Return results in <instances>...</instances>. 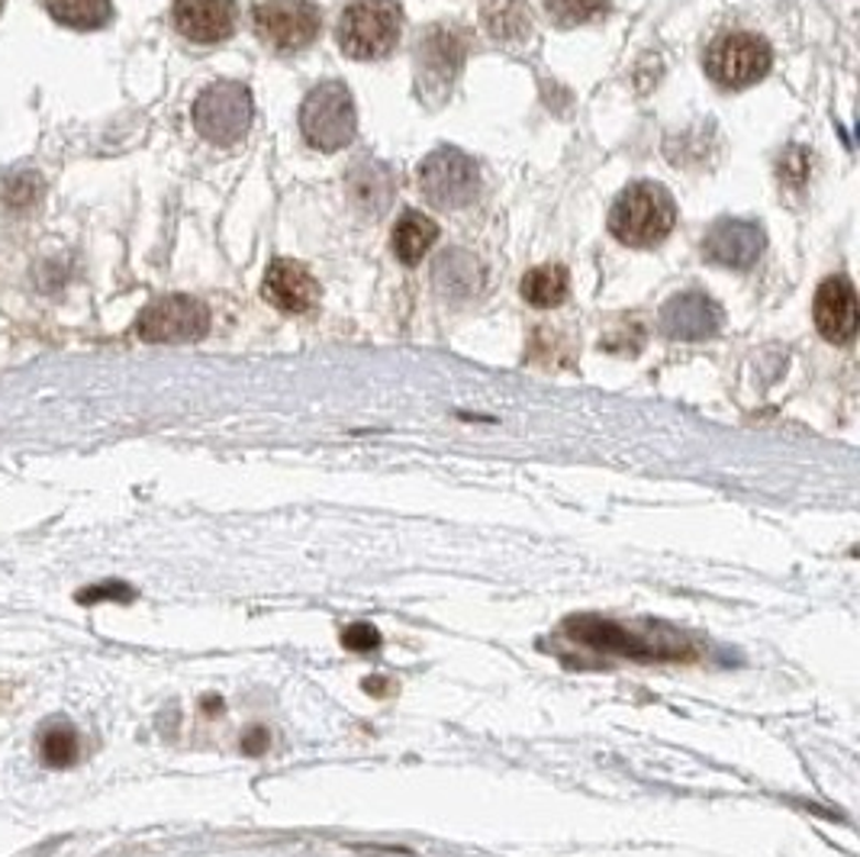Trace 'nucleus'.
Wrapping results in <instances>:
<instances>
[{
    "instance_id": "f257e3e1",
    "label": "nucleus",
    "mask_w": 860,
    "mask_h": 857,
    "mask_svg": "<svg viewBox=\"0 0 860 857\" xmlns=\"http://www.w3.org/2000/svg\"><path fill=\"white\" fill-rule=\"evenodd\" d=\"M677 223V204L667 187L654 181L629 184L619 200L612 204L609 229L629 249H651L661 246Z\"/></svg>"
},
{
    "instance_id": "f03ea898",
    "label": "nucleus",
    "mask_w": 860,
    "mask_h": 857,
    "mask_svg": "<svg viewBox=\"0 0 860 857\" xmlns=\"http://www.w3.org/2000/svg\"><path fill=\"white\" fill-rule=\"evenodd\" d=\"M403 10L396 0H351L339 17L336 40L348 58L374 62L400 43Z\"/></svg>"
},
{
    "instance_id": "7ed1b4c3",
    "label": "nucleus",
    "mask_w": 860,
    "mask_h": 857,
    "mask_svg": "<svg viewBox=\"0 0 860 857\" xmlns=\"http://www.w3.org/2000/svg\"><path fill=\"white\" fill-rule=\"evenodd\" d=\"M303 139L319 152H339L358 132V113L342 82H323L301 107Z\"/></svg>"
},
{
    "instance_id": "20e7f679",
    "label": "nucleus",
    "mask_w": 860,
    "mask_h": 857,
    "mask_svg": "<svg viewBox=\"0 0 860 857\" xmlns=\"http://www.w3.org/2000/svg\"><path fill=\"white\" fill-rule=\"evenodd\" d=\"M774 65L771 43L758 33H722L706 48V75L726 90L758 85Z\"/></svg>"
},
{
    "instance_id": "39448f33",
    "label": "nucleus",
    "mask_w": 860,
    "mask_h": 857,
    "mask_svg": "<svg viewBox=\"0 0 860 857\" xmlns=\"http://www.w3.org/2000/svg\"><path fill=\"white\" fill-rule=\"evenodd\" d=\"M252 94L239 82H216L194 100V127L214 145H236L252 127Z\"/></svg>"
},
{
    "instance_id": "423d86ee",
    "label": "nucleus",
    "mask_w": 860,
    "mask_h": 857,
    "mask_svg": "<svg viewBox=\"0 0 860 857\" xmlns=\"http://www.w3.org/2000/svg\"><path fill=\"white\" fill-rule=\"evenodd\" d=\"M468 58V36L465 30L451 26V23H435L420 40L413 52V65H416V82L420 94L426 97H445L455 78L461 75Z\"/></svg>"
},
{
    "instance_id": "0eeeda50",
    "label": "nucleus",
    "mask_w": 860,
    "mask_h": 857,
    "mask_svg": "<svg viewBox=\"0 0 860 857\" xmlns=\"http://www.w3.org/2000/svg\"><path fill=\"white\" fill-rule=\"evenodd\" d=\"M420 194L438 210H461L480 194V172L458 149H435L420 165Z\"/></svg>"
},
{
    "instance_id": "6e6552de",
    "label": "nucleus",
    "mask_w": 860,
    "mask_h": 857,
    "mask_svg": "<svg viewBox=\"0 0 860 857\" xmlns=\"http://www.w3.org/2000/svg\"><path fill=\"white\" fill-rule=\"evenodd\" d=\"M252 23L255 36L274 52H297L319 36L323 13L313 0H259Z\"/></svg>"
},
{
    "instance_id": "1a4fd4ad",
    "label": "nucleus",
    "mask_w": 860,
    "mask_h": 857,
    "mask_svg": "<svg viewBox=\"0 0 860 857\" xmlns=\"http://www.w3.org/2000/svg\"><path fill=\"white\" fill-rule=\"evenodd\" d=\"M210 329L207 306L184 294H168L152 301L135 319V333L145 343H197Z\"/></svg>"
},
{
    "instance_id": "9d476101",
    "label": "nucleus",
    "mask_w": 860,
    "mask_h": 857,
    "mask_svg": "<svg viewBox=\"0 0 860 857\" xmlns=\"http://www.w3.org/2000/svg\"><path fill=\"white\" fill-rule=\"evenodd\" d=\"M567 636L574 642L587 644L594 651H609V654H622V658H635V661H664V658H687V648L677 644H651L642 636H632L625 626L602 619V616H570L564 622Z\"/></svg>"
},
{
    "instance_id": "9b49d317",
    "label": "nucleus",
    "mask_w": 860,
    "mask_h": 857,
    "mask_svg": "<svg viewBox=\"0 0 860 857\" xmlns=\"http://www.w3.org/2000/svg\"><path fill=\"white\" fill-rule=\"evenodd\" d=\"M236 0H174V26L190 43H222L236 33Z\"/></svg>"
},
{
    "instance_id": "f8f14e48",
    "label": "nucleus",
    "mask_w": 860,
    "mask_h": 857,
    "mask_svg": "<svg viewBox=\"0 0 860 857\" xmlns=\"http://www.w3.org/2000/svg\"><path fill=\"white\" fill-rule=\"evenodd\" d=\"M761 252H764V232L758 223L748 219H719L703 239V256L712 264L734 268V271L758 264Z\"/></svg>"
},
{
    "instance_id": "ddd939ff",
    "label": "nucleus",
    "mask_w": 860,
    "mask_h": 857,
    "mask_svg": "<svg viewBox=\"0 0 860 857\" xmlns=\"http://www.w3.org/2000/svg\"><path fill=\"white\" fill-rule=\"evenodd\" d=\"M816 326L818 333L835 345H848L858 333V294L848 278H828L821 281L816 294Z\"/></svg>"
},
{
    "instance_id": "4468645a",
    "label": "nucleus",
    "mask_w": 860,
    "mask_h": 857,
    "mask_svg": "<svg viewBox=\"0 0 860 857\" xmlns=\"http://www.w3.org/2000/svg\"><path fill=\"white\" fill-rule=\"evenodd\" d=\"M261 294L281 313H306L319 301V288H316L313 274L303 268L301 261H291V258H274L268 264Z\"/></svg>"
},
{
    "instance_id": "2eb2a0df",
    "label": "nucleus",
    "mask_w": 860,
    "mask_h": 857,
    "mask_svg": "<svg viewBox=\"0 0 860 857\" xmlns=\"http://www.w3.org/2000/svg\"><path fill=\"white\" fill-rule=\"evenodd\" d=\"M719 326H722V310L706 294H696V291L671 297L661 310V329L671 339H687V343L709 339L719 333Z\"/></svg>"
},
{
    "instance_id": "dca6fc26",
    "label": "nucleus",
    "mask_w": 860,
    "mask_h": 857,
    "mask_svg": "<svg viewBox=\"0 0 860 857\" xmlns=\"http://www.w3.org/2000/svg\"><path fill=\"white\" fill-rule=\"evenodd\" d=\"M438 239V226L432 223L429 216L410 214L400 216V223L393 226V236H390V246H393V256L400 258L403 264H420L423 256L429 252Z\"/></svg>"
},
{
    "instance_id": "f3484780",
    "label": "nucleus",
    "mask_w": 860,
    "mask_h": 857,
    "mask_svg": "<svg viewBox=\"0 0 860 857\" xmlns=\"http://www.w3.org/2000/svg\"><path fill=\"white\" fill-rule=\"evenodd\" d=\"M522 297L532 303V306H558L564 297H567V271L560 264H542V268H532L525 278H522Z\"/></svg>"
},
{
    "instance_id": "a211bd4d",
    "label": "nucleus",
    "mask_w": 860,
    "mask_h": 857,
    "mask_svg": "<svg viewBox=\"0 0 860 857\" xmlns=\"http://www.w3.org/2000/svg\"><path fill=\"white\" fill-rule=\"evenodd\" d=\"M45 3L48 13L68 30H100L113 13L110 0H45Z\"/></svg>"
},
{
    "instance_id": "6ab92c4d",
    "label": "nucleus",
    "mask_w": 860,
    "mask_h": 857,
    "mask_svg": "<svg viewBox=\"0 0 860 857\" xmlns=\"http://www.w3.org/2000/svg\"><path fill=\"white\" fill-rule=\"evenodd\" d=\"M43 761L48 768H72L75 761H78V751H81V745H78V735L75 729H68V726H55V729H48L43 735Z\"/></svg>"
},
{
    "instance_id": "aec40b11",
    "label": "nucleus",
    "mask_w": 860,
    "mask_h": 857,
    "mask_svg": "<svg viewBox=\"0 0 860 857\" xmlns=\"http://www.w3.org/2000/svg\"><path fill=\"white\" fill-rule=\"evenodd\" d=\"M545 7L558 26H577L606 13L609 0H545Z\"/></svg>"
},
{
    "instance_id": "412c9836",
    "label": "nucleus",
    "mask_w": 860,
    "mask_h": 857,
    "mask_svg": "<svg viewBox=\"0 0 860 857\" xmlns=\"http://www.w3.org/2000/svg\"><path fill=\"white\" fill-rule=\"evenodd\" d=\"M135 597V590H132L130 584H120V581H107V584H94V587H87L78 594V603H85V606H94V603H130Z\"/></svg>"
},
{
    "instance_id": "4be33fe9",
    "label": "nucleus",
    "mask_w": 860,
    "mask_h": 857,
    "mask_svg": "<svg viewBox=\"0 0 860 857\" xmlns=\"http://www.w3.org/2000/svg\"><path fill=\"white\" fill-rule=\"evenodd\" d=\"M342 644L348 651H378L381 648V632L371 622H355L342 632Z\"/></svg>"
},
{
    "instance_id": "5701e85b",
    "label": "nucleus",
    "mask_w": 860,
    "mask_h": 857,
    "mask_svg": "<svg viewBox=\"0 0 860 857\" xmlns=\"http://www.w3.org/2000/svg\"><path fill=\"white\" fill-rule=\"evenodd\" d=\"M264 748H268V731L261 729V726H255V729L242 738V751H246V755H261Z\"/></svg>"
},
{
    "instance_id": "b1692460",
    "label": "nucleus",
    "mask_w": 860,
    "mask_h": 857,
    "mask_svg": "<svg viewBox=\"0 0 860 857\" xmlns=\"http://www.w3.org/2000/svg\"><path fill=\"white\" fill-rule=\"evenodd\" d=\"M364 690H368V693H384V690H388V684L374 677V681H364Z\"/></svg>"
}]
</instances>
